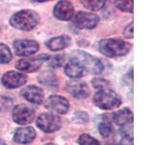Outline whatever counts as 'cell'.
Masks as SVG:
<instances>
[{
  "label": "cell",
  "instance_id": "cell-29",
  "mask_svg": "<svg viewBox=\"0 0 154 145\" xmlns=\"http://www.w3.org/2000/svg\"><path fill=\"white\" fill-rule=\"evenodd\" d=\"M45 145H57V144H55V143H52V142H49V143H46Z\"/></svg>",
  "mask_w": 154,
  "mask_h": 145
},
{
  "label": "cell",
  "instance_id": "cell-6",
  "mask_svg": "<svg viewBox=\"0 0 154 145\" xmlns=\"http://www.w3.org/2000/svg\"><path fill=\"white\" fill-rule=\"evenodd\" d=\"M35 118V110L31 105L20 104L14 106L13 110V119L17 124L27 125Z\"/></svg>",
  "mask_w": 154,
  "mask_h": 145
},
{
  "label": "cell",
  "instance_id": "cell-2",
  "mask_svg": "<svg viewBox=\"0 0 154 145\" xmlns=\"http://www.w3.org/2000/svg\"><path fill=\"white\" fill-rule=\"evenodd\" d=\"M99 51L107 57H119L126 55L131 45L120 39H104L98 44Z\"/></svg>",
  "mask_w": 154,
  "mask_h": 145
},
{
  "label": "cell",
  "instance_id": "cell-28",
  "mask_svg": "<svg viewBox=\"0 0 154 145\" xmlns=\"http://www.w3.org/2000/svg\"><path fill=\"white\" fill-rule=\"evenodd\" d=\"M123 36L127 39H131L133 38V22H131L130 24L124 28L123 30Z\"/></svg>",
  "mask_w": 154,
  "mask_h": 145
},
{
  "label": "cell",
  "instance_id": "cell-12",
  "mask_svg": "<svg viewBox=\"0 0 154 145\" xmlns=\"http://www.w3.org/2000/svg\"><path fill=\"white\" fill-rule=\"evenodd\" d=\"M66 91L76 99L87 98L90 94L89 87L86 82L81 80H70L66 83Z\"/></svg>",
  "mask_w": 154,
  "mask_h": 145
},
{
  "label": "cell",
  "instance_id": "cell-16",
  "mask_svg": "<svg viewBox=\"0 0 154 145\" xmlns=\"http://www.w3.org/2000/svg\"><path fill=\"white\" fill-rule=\"evenodd\" d=\"M113 121L116 125L122 128H126L133 122V113L132 110L128 108H124L120 110L116 111L113 113Z\"/></svg>",
  "mask_w": 154,
  "mask_h": 145
},
{
  "label": "cell",
  "instance_id": "cell-22",
  "mask_svg": "<svg viewBox=\"0 0 154 145\" xmlns=\"http://www.w3.org/2000/svg\"><path fill=\"white\" fill-rule=\"evenodd\" d=\"M81 3L83 4V6L87 9L91 10V11H99L100 9H102L105 5V1H88V0H82Z\"/></svg>",
  "mask_w": 154,
  "mask_h": 145
},
{
  "label": "cell",
  "instance_id": "cell-19",
  "mask_svg": "<svg viewBox=\"0 0 154 145\" xmlns=\"http://www.w3.org/2000/svg\"><path fill=\"white\" fill-rule=\"evenodd\" d=\"M38 80L42 84L48 87L50 89H56L58 87V79L57 76L50 72H46L38 76Z\"/></svg>",
  "mask_w": 154,
  "mask_h": 145
},
{
  "label": "cell",
  "instance_id": "cell-15",
  "mask_svg": "<svg viewBox=\"0 0 154 145\" xmlns=\"http://www.w3.org/2000/svg\"><path fill=\"white\" fill-rule=\"evenodd\" d=\"M36 137V132L32 127H22L16 130L14 134V140L20 144H27L32 142Z\"/></svg>",
  "mask_w": 154,
  "mask_h": 145
},
{
  "label": "cell",
  "instance_id": "cell-20",
  "mask_svg": "<svg viewBox=\"0 0 154 145\" xmlns=\"http://www.w3.org/2000/svg\"><path fill=\"white\" fill-rule=\"evenodd\" d=\"M13 54L8 46L0 44V64H7L12 60Z\"/></svg>",
  "mask_w": 154,
  "mask_h": 145
},
{
  "label": "cell",
  "instance_id": "cell-24",
  "mask_svg": "<svg viewBox=\"0 0 154 145\" xmlns=\"http://www.w3.org/2000/svg\"><path fill=\"white\" fill-rule=\"evenodd\" d=\"M91 84L94 87L95 89L99 90H103V89H108V87L110 85L109 81L106 80L104 79H99V77H96L91 80Z\"/></svg>",
  "mask_w": 154,
  "mask_h": 145
},
{
  "label": "cell",
  "instance_id": "cell-18",
  "mask_svg": "<svg viewBox=\"0 0 154 145\" xmlns=\"http://www.w3.org/2000/svg\"><path fill=\"white\" fill-rule=\"evenodd\" d=\"M65 72L67 76L71 77V79H79V77L84 76L85 70L78 62L69 59L65 67Z\"/></svg>",
  "mask_w": 154,
  "mask_h": 145
},
{
  "label": "cell",
  "instance_id": "cell-5",
  "mask_svg": "<svg viewBox=\"0 0 154 145\" xmlns=\"http://www.w3.org/2000/svg\"><path fill=\"white\" fill-rule=\"evenodd\" d=\"M37 126L45 133H54L62 127V120L53 113H42L37 119Z\"/></svg>",
  "mask_w": 154,
  "mask_h": 145
},
{
  "label": "cell",
  "instance_id": "cell-11",
  "mask_svg": "<svg viewBox=\"0 0 154 145\" xmlns=\"http://www.w3.org/2000/svg\"><path fill=\"white\" fill-rule=\"evenodd\" d=\"M2 84L8 89H14L22 86L27 81V76L23 74L14 71L5 72L2 76Z\"/></svg>",
  "mask_w": 154,
  "mask_h": 145
},
{
  "label": "cell",
  "instance_id": "cell-26",
  "mask_svg": "<svg viewBox=\"0 0 154 145\" xmlns=\"http://www.w3.org/2000/svg\"><path fill=\"white\" fill-rule=\"evenodd\" d=\"M115 5L124 12H133V1H115Z\"/></svg>",
  "mask_w": 154,
  "mask_h": 145
},
{
  "label": "cell",
  "instance_id": "cell-23",
  "mask_svg": "<svg viewBox=\"0 0 154 145\" xmlns=\"http://www.w3.org/2000/svg\"><path fill=\"white\" fill-rule=\"evenodd\" d=\"M78 143L80 145H100V142L97 139L91 137L88 134H81L78 138Z\"/></svg>",
  "mask_w": 154,
  "mask_h": 145
},
{
  "label": "cell",
  "instance_id": "cell-21",
  "mask_svg": "<svg viewBox=\"0 0 154 145\" xmlns=\"http://www.w3.org/2000/svg\"><path fill=\"white\" fill-rule=\"evenodd\" d=\"M98 132L102 135V137L104 138L109 137L110 135L113 134V127L109 121L103 120V121H101L98 125Z\"/></svg>",
  "mask_w": 154,
  "mask_h": 145
},
{
  "label": "cell",
  "instance_id": "cell-4",
  "mask_svg": "<svg viewBox=\"0 0 154 145\" xmlns=\"http://www.w3.org/2000/svg\"><path fill=\"white\" fill-rule=\"evenodd\" d=\"M94 104L101 109H113L122 104L120 96L111 89H103L96 92L94 96Z\"/></svg>",
  "mask_w": 154,
  "mask_h": 145
},
{
  "label": "cell",
  "instance_id": "cell-27",
  "mask_svg": "<svg viewBox=\"0 0 154 145\" xmlns=\"http://www.w3.org/2000/svg\"><path fill=\"white\" fill-rule=\"evenodd\" d=\"M11 104V100L5 96H0V110H3L5 108H9Z\"/></svg>",
  "mask_w": 154,
  "mask_h": 145
},
{
  "label": "cell",
  "instance_id": "cell-30",
  "mask_svg": "<svg viewBox=\"0 0 154 145\" xmlns=\"http://www.w3.org/2000/svg\"><path fill=\"white\" fill-rule=\"evenodd\" d=\"M0 145H5V144H4V142L2 141V140H0Z\"/></svg>",
  "mask_w": 154,
  "mask_h": 145
},
{
  "label": "cell",
  "instance_id": "cell-9",
  "mask_svg": "<svg viewBox=\"0 0 154 145\" xmlns=\"http://www.w3.org/2000/svg\"><path fill=\"white\" fill-rule=\"evenodd\" d=\"M40 46L35 40H28V39H21L14 42V50L16 54L18 56H28L36 53Z\"/></svg>",
  "mask_w": 154,
  "mask_h": 145
},
{
  "label": "cell",
  "instance_id": "cell-8",
  "mask_svg": "<svg viewBox=\"0 0 154 145\" xmlns=\"http://www.w3.org/2000/svg\"><path fill=\"white\" fill-rule=\"evenodd\" d=\"M48 58H49V55L46 54H42L34 58H24V59H20L16 63V68L21 72H35L40 69L42 63L47 61Z\"/></svg>",
  "mask_w": 154,
  "mask_h": 145
},
{
  "label": "cell",
  "instance_id": "cell-14",
  "mask_svg": "<svg viewBox=\"0 0 154 145\" xmlns=\"http://www.w3.org/2000/svg\"><path fill=\"white\" fill-rule=\"evenodd\" d=\"M20 95L32 104L40 105L43 101V91L36 85H29L20 91Z\"/></svg>",
  "mask_w": 154,
  "mask_h": 145
},
{
  "label": "cell",
  "instance_id": "cell-13",
  "mask_svg": "<svg viewBox=\"0 0 154 145\" xmlns=\"http://www.w3.org/2000/svg\"><path fill=\"white\" fill-rule=\"evenodd\" d=\"M53 14L60 21H69L73 17L74 8L69 1H59L53 9Z\"/></svg>",
  "mask_w": 154,
  "mask_h": 145
},
{
  "label": "cell",
  "instance_id": "cell-17",
  "mask_svg": "<svg viewBox=\"0 0 154 145\" xmlns=\"http://www.w3.org/2000/svg\"><path fill=\"white\" fill-rule=\"evenodd\" d=\"M70 42H71V39L69 36L62 35V36L54 37V38L50 39V40H48L45 43V46L49 48L50 50L58 51V50H64V48L69 47Z\"/></svg>",
  "mask_w": 154,
  "mask_h": 145
},
{
  "label": "cell",
  "instance_id": "cell-25",
  "mask_svg": "<svg viewBox=\"0 0 154 145\" xmlns=\"http://www.w3.org/2000/svg\"><path fill=\"white\" fill-rule=\"evenodd\" d=\"M48 66L52 69H56V68H59L63 65V62H64V59L61 55H54V56H49L48 58Z\"/></svg>",
  "mask_w": 154,
  "mask_h": 145
},
{
  "label": "cell",
  "instance_id": "cell-7",
  "mask_svg": "<svg viewBox=\"0 0 154 145\" xmlns=\"http://www.w3.org/2000/svg\"><path fill=\"white\" fill-rule=\"evenodd\" d=\"M72 22L79 29H93L99 22V17L88 12H78L73 16Z\"/></svg>",
  "mask_w": 154,
  "mask_h": 145
},
{
  "label": "cell",
  "instance_id": "cell-1",
  "mask_svg": "<svg viewBox=\"0 0 154 145\" xmlns=\"http://www.w3.org/2000/svg\"><path fill=\"white\" fill-rule=\"evenodd\" d=\"M40 21V16L33 10H22L16 13L10 18L11 25L21 31H30Z\"/></svg>",
  "mask_w": 154,
  "mask_h": 145
},
{
  "label": "cell",
  "instance_id": "cell-10",
  "mask_svg": "<svg viewBox=\"0 0 154 145\" xmlns=\"http://www.w3.org/2000/svg\"><path fill=\"white\" fill-rule=\"evenodd\" d=\"M46 108L59 114H66L69 109V103L66 98L59 95H51L45 102Z\"/></svg>",
  "mask_w": 154,
  "mask_h": 145
},
{
  "label": "cell",
  "instance_id": "cell-3",
  "mask_svg": "<svg viewBox=\"0 0 154 145\" xmlns=\"http://www.w3.org/2000/svg\"><path fill=\"white\" fill-rule=\"evenodd\" d=\"M69 59L75 60L83 67L85 72L98 75L103 72L104 66L99 59L82 50H74L70 53Z\"/></svg>",
  "mask_w": 154,
  "mask_h": 145
}]
</instances>
